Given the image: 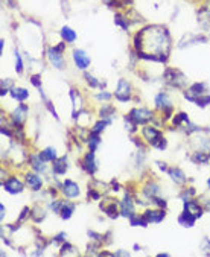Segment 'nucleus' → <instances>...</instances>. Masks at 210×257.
<instances>
[{"label":"nucleus","mask_w":210,"mask_h":257,"mask_svg":"<svg viewBox=\"0 0 210 257\" xmlns=\"http://www.w3.org/2000/svg\"><path fill=\"white\" fill-rule=\"evenodd\" d=\"M136 47L142 58L165 61L169 50V34L162 26H149L136 37Z\"/></svg>","instance_id":"f257e3e1"},{"label":"nucleus","mask_w":210,"mask_h":257,"mask_svg":"<svg viewBox=\"0 0 210 257\" xmlns=\"http://www.w3.org/2000/svg\"><path fill=\"white\" fill-rule=\"evenodd\" d=\"M143 134H145V137L148 139V142H149L152 146L159 148V149H165V148H166L165 139H162V134H160L159 131H157V130L146 126V128L143 130Z\"/></svg>","instance_id":"f03ea898"},{"label":"nucleus","mask_w":210,"mask_h":257,"mask_svg":"<svg viewBox=\"0 0 210 257\" xmlns=\"http://www.w3.org/2000/svg\"><path fill=\"white\" fill-rule=\"evenodd\" d=\"M63 49H64V44H60L58 47H54V49H49V58L52 63H54V66L58 69H63V66H64V60L61 55Z\"/></svg>","instance_id":"7ed1b4c3"},{"label":"nucleus","mask_w":210,"mask_h":257,"mask_svg":"<svg viewBox=\"0 0 210 257\" xmlns=\"http://www.w3.org/2000/svg\"><path fill=\"white\" fill-rule=\"evenodd\" d=\"M131 120H134L136 123H146L148 120H151L152 117V113L148 111V110H133L131 114H130Z\"/></svg>","instance_id":"20e7f679"},{"label":"nucleus","mask_w":210,"mask_h":257,"mask_svg":"<svg viewBox=\"0 0 210 257\" xmlns=\"http://www.w3.org/2000/svg\"><path fill=\"white\" fill-rule=\"evenodd\" d=\"M116 97H118L119 100H127V99H130V85L127 84L125 79H121V81H119L118 91H116Z\"/></svg>","instance_id":"39448f33"},{"label":"nucleus","mask_w":210,"mask_h":257,"mask_svg":"<svg viewBox=\"0 0 210 257\" xmlns=\"http://www.w3.org/2000/svg\"><path fill=\"white\" fill-rule=\"evenodd\" d=\"M73 58H75V63L78 64L79 69H87L88 64H90V58L82 52V50H75Z\"/></svg>","instance_id":"423d86ee"},{"label":"nucleus","mask_w":210,"mask_h":257,"mask_svg":"<svg viewBox=\"0 0 210 257\" xmlns=\"http://www.w3.org/2000/svg\"><path fill=\"white\" fill-rule=\"evenodd\" d=\"M63 192H64L67 196H70V198H75V196H78V195H79V189H78V186H76L73 181H70V180H67V181L64 183V189H63Z\"/></svg>","instance_id":"0eeeda50"},{"label":"nucleus","mask_w":210,"mask_h":257,"mask_svg":"<svg viewBox=\"0 0 210 257\" xmlns=\"http://www.w3.org/2000/svg\"><path fill=\"white\" fill-rule=\"evenodd\" d=\"M181 73L180 72H177V70H166V73H165V76H166V79L171 82V84H174V85H177V87H180L181 84H184V79H177V76H180Z\"/></svg>","instance_id":"6e6552de"},{"label":"nucleus","mask_w":210,"mask_h":257,"mask_svg":"<svg viewBox=\"0 0 210 257\" xmlns=\"http://www.w3.org/2000/svg\"><path fill=\"white\" fill-rule=\"evenodd\" d=\"M5 189L8 192H11V193H17V192H22L23 186H22V183L17 178H11L10 181L5 183Z\"/></svg>","instance_id":"1a4fd4ad"},{"label":"nucleus","mask_w":210,"mask_h":257,"mask_svg":"<svg viewBox=\"0 0 210 257\" xmlns=\"http://www.w3.org/2000/svg\"><path fill=\"white\" fill-rule=\"evenodd\" d=\"M184 209H186V212H189L190 215H193L195 218L196 216H201V207L196 204V202H193V201H189V202H186L184 204Z\"/></svg>","instance_id":"9d476101"},{"label":"nucleus","mask_w":210,"mask_h":257,"mask_svg":"<svg viewBox=\"0 0 210 257\" xmlns=\"http://www.w3.org/2000/svg\"><path fill=\"white\" fill-rule=\"evenodd\" d=\"M145 218L148 222H160L165 218V213L163 212H148V213H145Z\"/></svg>","instance_id":"9b49d317"},{"label":"nucleus","mask_w":210,"mask_h":257,"mask_svg":"<svg viewBox=\"0 0 210 257\" xmlns=\"http://www.w3.org/2000/svg\"><path fill=\"white\" fill-rule=\"evenodd\" d=\"M26 111H28V108H26V105H20L17 110H16V113H14V122L17 123V125H20L23 120H25V116H26Z\"/></svg>","instance_id":"f8f14e48"},{"label":"nucleus","mask_w":210,"mask_h":257,"mask_svg":"<svg viewBox=\"0 0 210 257\" xmlns=\"http://www.w3.org/2000/svg\"><path fill=\"white\" fill-rule=\"evenodd\" d=\"M55 159H57L55 149H46L40 154V160H43V162H54Z\"/></svg>","instance_id":"ddd939ff"},{"label":"nucleus","mask_w":210,"mask_h":257,"mask_svg":"<svg viewBox=\"0 0 210 257\" xmlns=\"http://www.w3.org/2000/svg\"><path fill=\"white\" fill-rule=\"evenodd\" d=\"M155 104H157V107H159V108H163V110H166V108L171 107V105H169V100H168V96L163 94V93H160L159 96L155 97Z\"/></svg>","instance_id":"4468645a"},{"label":"nucleus","mask_w":210,"mask_h":257,"mask_svg":"<svg viewBox=\"0 0 210 257\" xmlns=\"http://www.w3.org/2000/svg\"><path fill=\"white\" fill-rule=\"evenodd\" d=\"M180 224L181 225H184V227H192L193 225V222H195V216L193 215H190L189 212H184L181 216H180Z\"/></svg>","instance_id":"2eb2a0df"},{"label":"nucleus","mask_w":210,"mask_h":257,"mask_svg":"<svg viewBox=\"0 0 210 257\" xmlns=\"http://www.w3.org/2000/svg\"><path fill=\"white\" fill-rule=\"evenodd\" d=\"M122 212H124V215L125 216H134L133 213H134V209H133V202H131V199L130 198H125V201L122 202Z\"/></svg>","instance_id":"dca6fc26"},{"label":"nucleus","mask_w":210,"mask_h":257,"mask_svg":"<svg viewBox=\"0 0 210 257\" xmlns=\"http://www.w3.org/2000/svg\"><path fill=\"white\" fill-rule=\"evenodd\" d=\"M61 35H63V38H64L67 43H73V41L76 40V34H75V31H72L70 28H63Z\"/></svg>","instance_id":"f3484780"},{"label":"nucleus","mask_w":210,"mask_h":257,"mask_svg":"<svg viewBox=\"0 0 210 257\" xmlns=\"http://www.w3.org/2000/svg\"><path fill=\"white\" fill-rule=\"evenodd\" d=\"M85 169L90 172V174H93L94 172V154L93 152H90L88 156L85 157Z\"/></svg>","instance_id":"a211bd4d"},{"label":"nucleus","mask_w":210,"mask_h":257,"mask_svg":"<svg viewBox=\"0 0 210 257\" xmlns=\"http://www.w3.org/2000/svg\"><path fill=\"white\" fill-rule=\"evenodd\" d=\"M26 180H28V183L31 184V187H32L34 190H40V187H41V180H40L37 175H28Z\"/></svg>","instance_id":"6ab92c4d"},{"label":"nucleus","mask_w":210,"mask_h":257,"mask_svg":"<svg viewBox=\"0 0 210 257\" xmlns=\"http://www.w3.org/2000/svg\"><path fill=\"white\" fill-rule=\"evenodd\" d=\"M100 207L103 209V212L107 213L109 216H116L118 215V210H116V205H115V202H109V205H100Z\"/></svg>","instance_id":"aec40b11"},{"label":"nucleus","mask_w":210,"mask_h":257,"mask_svg":"<svg viewBox=\"0 0 210 257\" xmlns=\"http://www.w3.org/2000/svg\"><path fill=\"white\" fill-rule=\"evenodd\" d=\"M66 169H67L66 159H61V160H58V162L54 165V172H55V174H64Z\"/></svg>","instance_id":"412c9836"},{"label":"nucleus","mask_w":210,"mask_h":257,"mask_svg":"<svg viewBox=\"0 0 210 257\" xmlns=\"http://www.w3.org/2000/svg\"><path fill=\"white\" fill-rule=\"evenodd\" d=\"M169 174L172 175V180H174V181H177V183H184V181H186L184 174H183L180 169H171V171H169Z\"/></svg>","instance_id":"4be33fe9"},{"label":"nucleus","mask_w":210,"mask_h":257,"mask_svg":"<svg viewBox=\"0 0 210 257\" xmlns=\"http://www.w3.org/2000/svg\"><path fill=\"white\" fill-rule=\"evenodd\" d=\"M72 212H73V205L72 204H63L61 205V216L64 219H69L70 215H72Z\"/></svg>","instance_id":"5701e85b"},{"label":"nucleus","mask_w":210,"mask_h":257,"mask_svg":"<svg viewBox=\"0 0 210 257\" xmlns=\"http://www.w3.org/2000/svg\"><path fill=\"white\" fill-rule=\"evenodd\" d=\"M13 96H14L16 99H19V100H25V99L29 96V93H28L25 88H17V90L13 91Z\"/></svg>","instance_id":"b1692460"},{"label":"nucleus","mask_w":210,"mask_h":257,"mask_svg":"<svg viewBox=\"0 0 210 257\" xmlns=\"http://www.w3.org/2000/svg\"><path fill=\"white\" fill-rule=\"evenodd\" d=\"M109 123V120L107 122H99V123H96L94 125V128H93V134H97V133H100L102 130H103V126Z\"/></svg>","instance_id":"393cba45"},{"label":"nucleus","mask_w":210,"mask_h":257,"mask_svg":"<svg viewBox=\"0 0 210 257\" xmlns=\"http://www.w3.org/2000/svg\"><path fill=\"white\" fill-rule=\"evenodd\" d=\"M97 143H99V137H97V134H93L91 139H90V148H91V151H94V148L97 146Z\"/></svg>","instance_id":"a878e982"},{"label":"nucleus","mask_w":210,"mask_h":257,"mask_svg":"<svg viewBox=\"0 0 210 257\" xmlns=\"http://www.w3.org/2000/svg\"><path fill=\"white\" fill-rule=\"evenodd\" d=\"M32 168H34L35 171H44V166H43L41 162H38V159H34V160H32Z\"/></svg>","instance_id":"bb28decb"},{"label":"nucleus","mask_w":210,"mask_h":257,"mask_svg":"<svg viewBox=\"0 0 210 257\" xmlns=\"http://www.w3.org/2000/svg\"><path fill=\"white\" fill-rule=\"evenodd\" d=\"M16 61H17V72L20 73L22 72V69H23V63H22V57L19 55V54H16Z\"/></svg>","instance_id":"cd10ccee"},{"label":"nucleus","mask_w":210,"mask_h":257,"mask_svg":"<svg viewBox=\"0 0 210 257\" xmlns=\"http://www.w3.org/2000/svg\"><path fill=\"white\" fill-rule=\"evenodd\" d=\"M195 160H196V162H201V163H205V162L208 160V157L204 156V154H196V156H195Z\"/></svg>","instance_id":"c85d7f7f"},{"label":"nucleus","mask_w":210,"mask_h":257,"mask_svg":"<svg viewBox=\"0 0 210 257\" xmlns=\"http://www.w3.org/2000/svg\"><path fill=\"white\" fill-rule=\"evenodd\" d=\"M85 78L88 79V84L91 85V87H97L99 85V82L93 78V76H90V75H85Z\"/></svg>","instance_id":"c756f323"},{"label":"nucleus","mask_w":210,"mask_h":257,"mask_svg":"<svg viewBox=\"0 0 210 257\" xmlns=\"http://www.w3.org/2000/svg\"><path fill=\"white\" fill-rule=\"evenodd\" d=\"M40 76H32V84L35 85V87H38V88H41V84H40Z\"/></svg>","instance_id":"7c9ffc66"},{"label":"nucleus","mask_w":210,"mask_h":257,"mask_svg":"<svg viewBox=\"0 0 210 257\" xmlns=\"http://www.w3.org/2000/svg\"><path fill=\"white\" fill-rule=\"evenodd\" d=\"M204 13H205V14H207V17L210 19V0L207 2V5L204 7Z\"/></svg>","instance_id":"2f4dec72"},{"label":"nucleus","mask_w":210,"mask_h":257,"mask_svg":"<svg viewBox=\"0 0 210 257\" xmlns=\"http://www.w3.org/2000/svg\"><path fill=\"white\" fill-rule=\"evenodd\" d=\"M97 99H110V94L109 93H100V94H97Z\"/></svg>","instance_id":"473e14b6"},{"label":"nucleus","mask_w":210,"mask_h":257,"mask_svg":"<svg viewBox=\"0 0 210 257\" xmlns=\"http://www.w3.org/2000/svg\"><path fill=\"white\" fill-rule=\"evenodd\" d=\"M208 184H210V180H208Z\"/></svg>","instance_id":"72a5a7b5"}]
</instances>
